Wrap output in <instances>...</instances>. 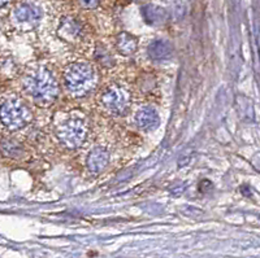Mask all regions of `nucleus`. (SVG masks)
I'll return each instance as SVG.
<instances>
[{"label": "nucleus", "mask_w": 260, "mask_h": 258, "mask_svg": "<svg viewBox=\"0 0 260 258\" xmlns=\"http://www.w3.org/2000/svg\"><path fill=\"white\" fill-rule=\"evenodd\" d=\"M13 20L18 26L24 29H32L41 22L42 9L38 6L30 3L20 4L13 11Z\"/></svg>", "instance_id": "6"}, {"label": "nucleus", "mask_w": 260, "mask_h": 258, "mask_svg": "<svg viewBox=\"0 0 260 258\" xmlns=\"http://www.w3.org/2000/svg\"><path fill=\"white\" fill-rule=\"evenodd\" d=\"M108 164H110V152L106 148L95 147L87 155L86 165H87L90 173L95 174V175L103 173Z\"/></svg>", "instance_id": "7"}, {"label": "nucleus", "mask_w": 260, "mask_h": 258, "mask_svg": "<svg viewBox=\"0 0 260 258\" xmlns=\"http://www.w3.org/2000/svg\"><path fill=\"white\" fill-rule=\"evenodd\" d=\"M95 57L101 64H103L104 66H108V65L112 64V59H111V55L108 53V51L104 47H98L96 52H95Z\"/></svg>", "instance_id": "13"}, {"label": "nucleus", "mask_w": 260, "mask_h": 258, "mask_svg": "<svg viewBox=\"0 0 260 258\" xmlns=\"http://www.w3.org/2000/svg\"><path fill=\"white\" fill-rule=\"evenodd\" d=\"M80 6L85 9H94L101 4V0H78Z\"/></svg>", "instance_id": "14"}, {"label": "nucleus", "mask_w": 260, "mask_h": 258, "mask_svg": "<svg viewBox=\"0 0 260 258\" xmlns=\"http://www.w3.org/2000/svg\"><path fill=\"white\" fill-rule=\"evenodd\" d=\"M11 2H12V0H2V6L6 7L7 4H9V3H11Z\"/></svg>", "instance_id": "16"}, {"label": "nucleus", "mask_w": 260, "mask_h": 258, "mask_svg": "<svg viewBox=\"0 0 260 258\" xmlns=\"http://www.w3.org/2000/svg\"><path fill=\"white\" fill-rule=\"evenodd\" d=\"M173 55V47L172 44L162 39L154 41L148 46V56L155 61H164L171 59Z\"/></svg>", "instance_id": "10"}, {"label": "nucleus", "mask_w": 260, "mask_h": 258, "mask_svg": "<svg viewBox=\"0 0 260 258\" xmlns=\"http://www.w3.org/2000/svg\"><path fill=\"white\" fill-rule=\"evenodd\" d=\"M56 135L65 147L74 150L81 147L86 140L87 126L82 118H69L57 126Z\"/></svg>", "instance_id": "4"}, {"label": "nucleus", "mask_w": 260, "mask_h": 258, "mask_svg": "<svg viewBox=\"0 0 260 258\" xmlns=\"http://www.w3.org/2000/svg\"><path fill=\"white\" fill-rule=\"evenodd\" d=\"M212 188L213 186L210 180H202L201 185H199V190H201V192H203V194H207L208 191L212 190Z\"/></svg>", "instance_id": "15"}, {"label": "nucleus", "mask_w": 260, "mask_h": 258, "mask_svg": "<svg viewBox=\"0 0 260 258\" xmlns=\"http://www.w3.org/2000/svg\"><path fill=\"white\" fill-rule=\"evenodd\" d=\"M24 90L41 106H48L55 103L59 96V83L47 68L29 69L22 81Z\"/></svg>", "instance_id": "1"}, {"label": "nucleus", "mask_w": 260, "mask_h": 258, "mask_svg": "<svg viewBox=\"0 0 260 258\" xmlns=\"http://www.w3.org/2000/svg\"><path fill=\"white\" fill-rule=\"evenodd\" d=\"M137 126L143 131H150L159 126L160 117L157 112L151 106H145L141 108L136 115Z\"/></svg>", "instance_id": "8"}, {"label": "nucleus", "mask_w": 260, "mask_h": 258, "mask_svg": "<svg viewBox=\"0 0 260 258\" xmlns=\"http://www.w3.org/2000/svg\"><path fill=\"white\" fill-rule=\"evenodd\" d=\"M116 48L124 56L133 55L138 48V39L129 32H121L116 39Z\"/></svg>", "instance_id": "12"}, {"label": "nucleus", "mask_w": 260, "mask_h": 258, "mask_svg": "<svg viewBox=\"0 0 260 258\" xmlns=\"http://www.w3.org/2000/svg\"><path fill=\"white\" fill-rule=\"evenodd\" d=\"M99 103L110 115L121 116L129 109L130 94L121 86L111 85L102 92Z\"/></svg>", "instance_id": "5"}, {"label": "nucleus", "mask_w": 260, "mask_h": 258, "mask_svg": "<svg viewBox=\"0 0 260 258\" xmlns=\"http://www.w3.org/2000/svg\"><path fill=\"white\" fill-rule=\"evenodd\" d=\"M67 91L73 96H85L94 88L96 77L92 66L87 62H72L62 73Z\"/></svg>", "instance_id": "2"}, {"label": "nucleus", "mask_w": 260, "mask_h": 258, "mask_svg": "<svg viewBox=\"0 0 260 258\" xmlns=\"http://www.w3.org/2000/svg\"><path fill=\"white\" fill-rule=\"evenodd\" d=\"M29 106L17 96H8L2 101V121L9 131H16L31 121Z\"/></svg>", "instance_id": "3"}, {"label": "nucleus", "mask_w": 260, "mask_h": 258, "mask_svg": "<svg viewBox=\"0 0 260 258\" xmlns=\"http://www.w3.org/2000/svg\"><path fill=\"white\" fill-rule=\"evenodd\" d=\"M57 34L64 41L73 42L80 38L81 34H82V25L74 17H64L60 22Z\"/></svg>", "instance_id": "9"}, {"label": "nucleus", "mask_w": 260, "mask_h": 258, "mask_svg": "<svg viewBox=\"0 0 260 258\" xmlns=\"http://www.w3.org/2000/svg\"><path fill=\"white\" fill-rule=\"evenodd\" d=\"M142 16L146 24L151 25V26H161L166 24L167 18H168L166 9H162L161 7L152 6V4L143 7Z\"/></svg>", "instance_id": "11"}]
</instances>
